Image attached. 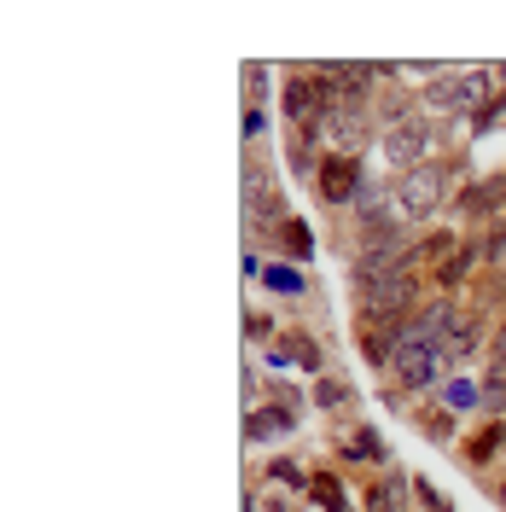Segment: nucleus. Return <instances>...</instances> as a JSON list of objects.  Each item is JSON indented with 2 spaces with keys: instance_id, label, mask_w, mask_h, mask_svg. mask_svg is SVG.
I'll use <instances>...</instances> for the list:
<instances>
[{
  "instance_id": "obj_7",
  "label": "nucleus",
  "mask_w": 506,
  "mask_h": 512,
  "mask_svg": "<svg viewBox=\"0 0 506 512\" xmlns=\"http://www.w3.org/2000/svg\"><path fill=\"white\" fill-rule=\"evenodd\" d=\"M320 99H326V88H320V82H309V76H297V82H285V117H291V123H303V117H326V111H320Z\"/></svg>"
},
{
  "instance_id": "obj_19",
  "label": "nucleus",
  "mask_w": 506,
  "mask_h": 512,
  "mask_svg": "<svg viewBox=\"0 0 506 512\" xmlns=\"http://www.w3.org/2000/svg\"><path fill=\"white\" fill-rule=\"evenodd\" d=\"M443 396H448V408H477V402H483V390H477V384H466V379H448Z\"/></svg>"
},
{
  "instance_id": "obj_1",
  "label": "nucleus",
  "mask_w": 506,
  "mask_h": 512,
  "mask_svg": "<svg viewBox=\"0 0 506 512\" xmlns=\"http://www.w3.org/2000/svg\"><path fill=\"white\" fill-rule=\"evenodd\" d=\"M443 198H448V169H443V163H419V169H408V175L396 181L390 210H396L402 222H425Z\"/></svg>"
},
{
  "instance_id": "obj_27",
  "label": "nucleus",
  "mask_w": 506,
  "mask_h": 512,
  "mask_svg": "<svg viewBox=\"0 0 506 512\" xmlns=\"http://www.w3.org/2000/svg\"><path fill=\"white\" fill-rule=\"evenodd\" d=\"M501 501H506V489H501Z\"/></svg>"
},
{
  "instance_id": "obj_23",
  "label": "nucleus",
  "mask_w": 506,
  "mask_h": 512,
  "mask_svg": "<svg viewBox=\"0 0 506 512\" xmlns=\"http://www.w3.org/2000/svg\"><path fill=\"white\" fill-rule=\"evenodd\" d=\"M262 128H268V117H262V111H256V105H251V111H245V134H251V140H256Z\"/></svg>"
},
{
  "instance_id": "obj_24",
  "label": "nucleus",
  "mask_w": 506,
  "mask_h": 512,
  "mask_svg": "<svg viewBox=\"0 0 506 512\" xmlns=\"http://www.w3.org/2000/svg\"><path fill=\"white\" fill-rule=\"evenodd\" d=\"M355 443H361V454H373V460H384V448H379V437H373V431H361Z\"/></svg>"
},
{
  "instance_id": "obj_20",
  "label": "nucleus",
  "mask_w": 506,
  "mask_h": 512,
  "mask_svg": "<svg viewBox=\"0 0 506 512\" xmlns=\"http://www.w3.org/2000/svg\"><path fill=\"white\" fill-rule=\"evenodd\" d=\"M501 198H506V187H501V181H495V187H472L466 198H460V210L472 216V210H483V204H501Z\"/></svg>"
},
{
  "instance_id": "obj_14",
  "label": "nucleus",
  "mask_w": 506,
  "mask_h": 512,
  "mask_svg": "<svg viewBox=\"0 0 506 512\" xmlns=\"http://www.w3.org/2000/svg\"><path fill=\"white\" fill-rule=\"evenodd\" d=\"M280 239H285V251H291V256H303V262L315 256V233H309L303 222H280Z\"/></svg>"
},
{
  "instance_id": "obj_5",
  "label": "nucleus",
  "mask_w": 506,
  "mask_h": 512,
  "mask_svg": "<svg viewBox=\"0 0 506 512\" xmlns=\"http://www.w3.org/2000/svg\"><path fill=\"white\" fill-rule=\"evenodd\" d=\"M315 134L332 140V158H355L361 140H367V123H361V111H338V105H332V111L315 123Z\"/></svg>"
},
{
  "instance_id": "obj_11",
  "label": "nucleus",
  "mask_w": 506,
  "mask_h": 512,
  "mask_svg": "<svg viewBox=\"0 0 506 512\" xmlns=\"http://www.w3.org/2000/svg\"><path fill=\"white\" fill-rule=\"evenodd\" d=\"M262 286H274V291H285V297H303V274L291 268V262H274V268H262Z\"/></svg>"
},
{
  "instance_id": "obj_4",
  "label": "nucleus",
  "mask_w": 506,
  "mask_h": 512,
  "mask_svg": "<svg viewBox=\"0 0 506 512\" xmlns=\"http://www.w3.org/2000/svg\"><path fill=\"white\" fill-rule=\"evenodd\" d=\"M443 367H448V355L443 350H425V344H396V355H390V373H396L402 390H425Z\"/></svg>"
},
{
  "instance_id": "obj_13",
  "label": "nucleus",
  "mask_w": 506,
  "mask_h": 512,
  "mask_svg": "<svg viewBox=\"0 0 506 512\" xmlns=\"http://www.w3.org/2000/svg\"><path fill=\"white\" fill-rule=\"evenodd\" d=\"M425 105H431V111H466V99H460V82H431V88H425Z\"/></svg>"
},
{
  "instance_id": "obj_21",
  "label": "nucleus",
  "mask_w": 506,
  "mask_h": 512,
  "mask_svg": "<svg viewBox=\"0 0 506 512\" xmlns=\"http://www.w3.org/2000/svg\"><path fill=\"white\" fill-rule=\"evenodd\" d=\"M274 478H280V483H291V489H309V478H303V472H297L291 460H274Z\"/></svg>"
},
{
  "instance_id": "obj_17",
  "label": "nucleus",
  "mask_w": 506,
  "mask_h": 512,
  "mask_svg": "<svg viewBox=\"0 0 506 512\" xmlns=\"http://www.w3.org/2000/svg\"><path fill=\"white\" fill-rule=\"evenodd\" d=\"M483 408H489V414L506 408V361H495V367H489V379H483Z\"/></svg>"
},
{
  "instance_id": "obj_6",
  "label": "nucleus",
  "mask_w": 506,
  "mask_h": 512,
  "mask_svg": "<svg viewBox=\"0 0 506 512\" xmlns=\"http://www.w3.org/2000/svg\"><path fill=\"white\" fill-rule=\"evenodd\" d=\"M355 192H361V163L355 158L320 163V198H326V204H355Z\"/></svg>"
},
{
  "instance_id": "obj_12",
  "label": "nucleus",
  "mask_w": 506,
  "mask_h": 512,
  "mask_svg": "<svg viewBox=\"0 0 506 512\" xmlns=\"http://www.w3.org/2000/svg\"><path fill=\"white\" fill-rule=\"evenodd\" d=\"M309 495H315L326 512H349L344 507V489H338V478H332V472H315V478H309Z\"/></svg>"
},
{
  "instance_id": "obj_25",
  "label": "nucleus",
  "mask_w": 506,
  "mask_h": 512,
  "mask_svg": "<svg viewBox=\"0 0 506 512\" xmlns=\"http://www.w3.org/2000/svg\"><path fill=\"white\" fill-rule=\"evenodd\" d=\"M483 256H489V262H495V268H501V274H506V239H501V245H489V251H483Z\"/></svg>"
},
{
  "instance_id": "obj_3",
  "label": "nucleus",
  "mask_w": 506,
  "mask_h": 512,
  "mask_svg": "<svg viewBox=\"0 0 506 512\" xmlns=\"http://www.w3.org/2000/svg\"><path fill=\"white\" fill-rule=\"evenodd\" d=\"M379 146H384V158H390V169H419L425 163V146H431V123H419V117H402V123H390L379 134Z\"/></svg>"
},
{
  "instance_id": "obj_26",
  "label": "nucleus",
  "mask_w": 506,
  "mask_h": 512,
  "mask_svg": "<svg viewBox=\"0 0 506 512\" xmlns=\"http://www.w3.org/2000/svg\"><path fill=\"white\" fill-rule=\"evenodd\" d=\"M495 361H506V332H501V350H495Z\"/></svg>"
},
{
  "instance_id": "obj_2",
  "label": "nucleus",
  "mask_w": 506,
  "mask_h": 512,
  "mask_svg": "<svg viewBox=\"0 0 506 512\" xmlns=\"http://www.w3.org/2000/svg\"><path fill=\"white\" fill-rule=\"evenodd\" d=\"M408 309H413V274L408 268L379 274V280L361 286V315L379 320V326H396V315H408Z\"/></svg>"
},
{
  "instance_id": "obj_10",
  "label": "nucleus",
  "mask_w": 506,
  "mask_h": 512,
  "mask_svg": "<svg viewBox=\"0 0 506 512\" xmlns=\"http://www.w3.org/2000/svg\"><path fill=\"white\" fill-rule=\"evenodd\" d=\"M291 425H297V419L285 414V408H262V414H251V425H245V431H251V437H285Z\"/></svg>"
},
{
  "instance_id": "obj_16",
  "label": "nucleus",
  "mask_w": 506,
  "mask_h": 512,
  "mask_svg": "<svg viewBox=\"0 0 506 512\" xmlns=\"http://www.w3.org/2000/svg\"><path fill=\"white\" fill-rule=\"evenodd\" d=\"M280 355H285V361H303V367H320V344H315V338H303V332H291Z\"/></svg>"
},
{
  "instance_id": "obj_22",
  "label": "nucleus",
  "mask_w": 506,
  "mask_h": 512,
  "mask_svg": "<svg viewBox=\"0 0 506 512\" xmlns=\"http://www.w3.org/2000/svg\"><path fill=\"white\" fill-rule=\"evenodd\" d=\"M245 332H251V338H274V320L268 315H245Z\"/></svg>"
},
{
  "instance_id": "obj_15",
  "label": "nucleus",
  "mask_w": 506,
  "mask_h": 512,
  "mask_svg": "<svg viewBox=\"0 0 506 512\" xmlns=\"http://www.w3.org/2000/svg\"><path fill=\"white\" fill-rule=\"evenodd\" d=\"M344 402H355V390H349L344 379H320L315 384V408H344Z\"/></svg>"
},
{
  "instance_id": "obj_18",
  "label": "nucleus",
  "mask_w": 506,
  "mask_h": 512,
  "mask_svg": "<svg viewBox=\"0 0 506 512\" xmlns=\"http://www.w3.org/2000/svg\"><path fill=\"white\" fill-rule=\"evenodd\" d=\"M413 495H419V507H425V512H454V501H448L431 478H413Z\"/></svg>"
},
{
  "instance_id": "obj_9",
  "label": "nucleus",
  "mask_w": 506,
  "mask_h": 512,
  "mask_svg": "<svg viewBox=\"0 0 506 512\" xmlns=\"http://www.w3.org/2000/svg\"><path fill=\"white\" fill-rule=\"evenodd\" d=\"M477 338H483V326H477V315H460V320H454V332H448L443 355H448V361H454V355H466V350H472Z\"/></svg>"
},
{
  "instance_id": "obj_8",
  "label": "nucleus",
  "mask_w": 506,
  "mask_h": 512,
  "mask_svg": "<svg viewBox=\"0 0 506 512\" xmlns=\"http://www.w3.org/2000/svg\"><path fill=\"white\" fill-rule=\"evenodd\" d=\"M367 512H408V483L402 478H379L367 489Z\"/></svg>"
}]
</instances>
